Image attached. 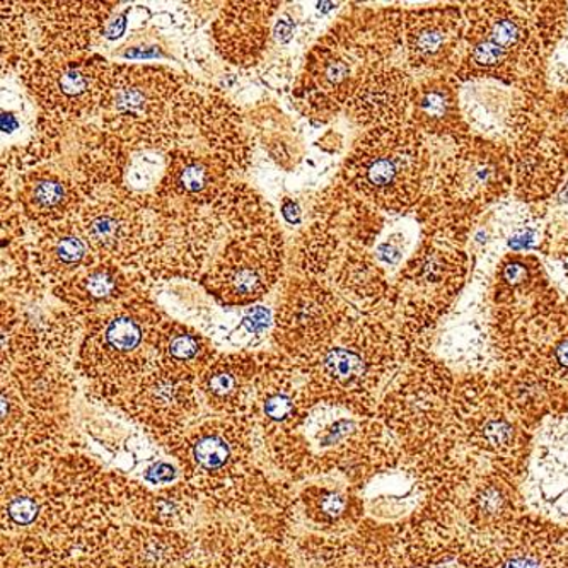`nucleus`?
<instances>
[{
	"label": "nucleus",
	"instance_id": "0eeeda50",
	"mask_svg": "<svg viewBox=\"0 0 568 568\" xmlns=\"http://www.w3.org/2000/svg\"><path fill=\"white\" fill-rule=\"evenodd\" d=\"M125 497L133 516L142 525L176 529L195 516L200 494L189 481L164 488L159 494H152L133 481H125Z\"/></svg>",
	"mask_w": 568,
	"mask_h": 568
},
{
	"label": "nucleus",
	"instance_id": "20e7f679",
	"mask_svg": "<svg viewBox=\"0 0 568 568\" xmlns=\"http://www.w3.org/2000/svg\"><path fill=\"white\" fill-rule=\"evenodd\" d=\"M525 494L532 509L568 520V415L539 432Z\"/></svg>",
	"mask_w": 568,
	"mask_h": 568
},
{
	"label": "nucleus",
	"instance_id": "423d86ee",
	"mask_svg": "<svg viewBox=\"0 0 568 568\" xmlns=\"http://www.w3.org/2000/svg\"><path fill=\"white\" fill-rule=\"evenodd\" d=\"M256 369L240 357L212 362L199 379V393L217 415L252 418L256 395Z\"/></svg>",
	"mask_w": 568,
	"mask_h": 568
},
{
	"label": "nucleus",
	"instance_id": "bb28decb",
	"mask_svg": "<svg viewBox=\"0 0 568 568\" xmlns=\"http://www.w3.org/2000/svg\"><path fill=\"white\" fill-rule=\"evenodd\" d=\"M557 358H558V362H561V364H564V366L568 367V339H567V342H565L564 345H561L560 348H558Z\"/></svg>",
	"mask_w": 568,
	"mask_h": 568
},
{
	"label": "nucleus",
	"instance_id": "f03ea898",
	"mask_svg": "<svg viewBox=\"0 0 568 568\" xmlns=\"http://www.w3.org/2000/svg\"><path fill=\"white\" fill-rule=\"evenodd\" d=\"M159 336L138 311H115L101 317L82 347L85 377L108 396L122 398L158 367Z\"/></svg>",
	"mask_w": 568,
	"mask_h": 568
},
{
	"label": "nucleus",
	"instance_id": "ddd939ff",
	"mask_svg": "<svg viewBox=\"0 0 568 568\" xmlns=\"http://www.w3.org/2000/svg\"><path fill=\"white\" fill-rule=\"evenodd\" d=\"M50 93L57 98V103H81L82 98L89 97L97 75L82 63H63L49 75Z\"/></svg>",
	"mask_w": 568,
	"mask_h": 568
},
{
	"label": "nucleus",
	"instance_id": "9b49d317",
	"mask_svg": "<svg viewBox=\"0 0 568 568\" xmlns=\"http://www.w3.org/2000/svg\"><path fill=\"white\" fill-rule=\"evenodd\" d=\"M301 503L307 520L323 531H333L342 520L347 519L351 497L347 490L332 485H310L301 494Z\"/></svg>",
	"mask_w": 568,
	"mask_h": 568
},
{
	"label": "nucleus",
	"instance_id": "b1692460",
	"mask_svg": "<svg viewBox=\"0 0 568 568\" xmlns=\"http://www.w3.org/2000/svg\"><path fill=\"white\" fill-rule=\"evenodd\" d=\"M504 568H542V565L535 557H516L510 558Z\"/></svg>",
	"mask_w": 568,
	"mask_h": 568
},
{
	"label": "nucleus",
	"instance_id": "5701e85b",
	"mask_svg": "<svg viewBox=\"0 0 568 568\" xmlns=\"http://www.w3.org/2000/svg\"><path fill=\"white\" fill-rule=\"evenodd\" d=\"M526 270L525 266L519 265V263H513V265H507L506 270H504V278L510 284H517V282L525 281Z\"/></svg>",
	"mask_w": 568,
	"mask_h": 568
},
{
	"label": "nucleus",
	"instance_id": "f257e3e1",
	"mask_svg": "<svg viewBox=\"0 0 568 568\" xmlns=\"http://www.w3.org/2000/svg\"><path fill=\"white\" fill-rule=\"evenodd\" d=\"M255 430L252 418L217 415L190 425L166 444L181 463L185 481L221 504L258 469L253 463Z\"/></svg>",
	"mask_w": 568,
	"mask_h": 568
},
{
	"label": "nucleus",
	"instance_id": "6e6552de",
	"mask_svg": "<svg viewBox=\"0 0 568 568\" xmlns=\"http://www.w3.org/2000/svg\"><path fill=\"white\" fill-rule=\"evenodd\" d=\"M211 366L212 348L196 333L173 326L159 336L158 367L164 373L193 384Z\"/></svg>",
	"mask_w": 568,
	"mask_h": 568
},
{
	"label": "nucleus",
	"instance_id": "7ed1b4c3",
	"mask_svg": "<svg viewBox=\"0 0 568 568\" xmlns=\"http://www.w3.org/2000/svg\"><path fill=\"white\" fill-rule=\"evenodd\" d=\"M123 410L159 439L170 440L189 428L200 410V393L192 383L163 369L145 374L122 398Z\"/></svg>",
	"mask_w": 568,
	"mask_h": 568
},
{
	"label": "nucleus",
	"instance_id": "4468645a",
	"mask_svg": "<svg viewBox=\"0 0 568 568\" xmlns=\"http://www.w3.org/2000/svg\"><path fill=\"white\" fill-rule=\"evenodd\" d=\"M49 256L50 266L57 272H71L84 262L88 255V246L81 237L74 233H62L60 236L49 240V246L44 247Z\"/></svg>",
	"mask_w": 568,
	"mask_h": 568
},
{
	"label": "nucleus",
	"instance_id": "dca6fc26",
	"mask_svg": "<svg viewBox=\"0 0 568 568\" xmlns=\"http://www.w3.org/2000/svg\"><path fill=\"white\" fill-rule=\"evenodd\" d=\"M212 166L203 159H189L176 173V186L186 195L205 192L212 185Z\"/></svg>",
	"mask_w": 568,
	"mask_h": 568
},
{
	"label": "nucleus",
	"instance_id": "a211bd4d",
	"mask_svg": "<svg viewBox=\"0 0 568 568\" xmlns=\"http://www.w3.org/2000/svg\"><path fill=\"white\" fill-rule=\"evenodd\" d=\"M85 300L89 303L100 304L113 300L119 291V275L108 268H97L84 278L82 284Z\"/></svg>",
	"mask_w": 568,
	"mask_h": 568
},
{
	"label": "nucleus",
	"instance_id": "6ab92c4d",
	"mask_svg": "<svg viewBox=\"0 0 568 568\" xmlns=\"http://www.w3.org/2000/svg\"><path fill=\"white\" fill-rule=\"evenodd\" d=\"M517 38H519V28H517L516 22L513 19H503V21L495 24L488 41H491V43L497 44V47L507 52L510 44L516 43Z\"/></svg>",
	"mask_w": 568,
	"mask_h": 568
},
{
	"label": "nucleus",
	"instance_id": "1a4fd4ad",
	"mask_svg": "<svg viewBox=\"0 0 568 568\" xmlns=\"http://www.w3.org/2000/svg\"><path fill=\"white\" fill-rule=\"evenodd\" d=\"M373 488V497L367 498L371 513L389 520L410 514L420 497V488L410 473H386L377 478Z\"/></svg>",
	"mask_w": 568,
	"mask_h": 568
},
{
	"label": "nucleus",
	"instance_id": "f3484780",
	"mask_svg": "<svg viewBox=\"0 0 568 568\" xmlns=\"http://www.w3.org/2000/svg\"><path fill=\"white\" fill-rule=\"evenodd\" d=\"M236 568H295L294 558L275 542L256 545L241 557Z\"/></svg>",
	"mask_w": 568,
	"mask_h": 568
},
{
	"label": "nucleus",
	"instance_id": "39448f33",
	"mask_svg": "<svg viewBox=\"0 0 568 568\" xmlns=\"http://www.w3.org/2000/svg\"><path fill=\"white\" fill-rule=\"evenodd\" d=\"M192 550V538L176 529L122 526L103 568H178Z\"/></svg>",
	"mask_w": 568,
	"mask_h": 568
},
{
	"label": "nucleus",
	"instance_id": "cd10ccee",
	"mask_svg": "<svg viewBox=\"0 0 568 568\" xmlns=\"http://www.w3.org/2000/svg\"><path fill=\"white\" fill-rule=\"evenodd\" d=\"M432 568H465V567H462V565H458V564H447V565H436V567H432Z\"/></svg>",
	"mask_w": 568,
	"mask_h": 568
},
{
	"label": "nucleus",
	"instance_id": "aec40b11",
	"mask_svg": "<svg viewBox=\"0 0 568 568\" xmlns=\"http://www.w3.org/2000/svg\"><path fill=\"white\" fill-rule=\"evenodd\" d=\"M145 480L152 485H166L176 478V469L170 463H158L154 468L149 469L144 475Z\"/></svg>",
	"mask_w": 568,
	"mask_h": 568
},
{
	"label": "nucleus",
	"instance_id": "f8f14e48",
	"mask_svg": "<svg viewBox=\"0 0 568 568\" xmlns=\"http://www.w3.org/2000/svg\"><path fill=\"white\" fill-rule=\"evenodd\" d=\"M85 236L101 252L122 253L133 240L132 219L120 209L103 207L85 214Z\"/></svg>",
	"mask_w": 568,
	"mask_h": 568
},
{
	"label": "nucleus",
	"instance_id": "4be33fe9",
	"mask_svg": "<svg viewBox=\"0 0 568 568\" xmlns=\"http://www.w3.org/2000/svg\"><path fill=\"white\" fill-rule=\"evenodd\" d=\"M424 110L428 116H436V119L443 116L446 113V100H444L443 94H428L424 100Z\"/></svg>",
	"mask_w": 568,
	"mask_h": 568
},
{
	"label": "nucleus",
	"instance_id": "9d476101",
	"mask_svg": "<svg viewBox=\"0 0 568 568\" xmlns=\"http://www.w3.org/2000/svg\"><path fill=\"white\" fill-rule=\"evenodd\" d=\"M415 166V155L393 145L389 154L381 149L376 155L373 152L362 158L361 171H357L361 183L367 192L383 193L395 189L405 174Z\"/></svg>",
	"mask_w": 568,
	"mask_h": 568
},
{
	"label": "nucleus",
	"instance_id": "2eb2a0df",
	"mask_svg": "<svg viewBox=\"0 0 568 568\" xmlns=\"http://www.w3.org/2000/svg\"><path fill=\"white\" fill-rule=\"evenodd\" d=\"M67 189L55 178H41L34 181L28 193V209L37 214H55L65 205Z\"/></svg>",
	"mask_w": 568,
	"mask_h": 568
},
{
	"label": "nucleus",
	"instance_id": "a878e982",
	"mask_svg": "<svg viewBox=\"0 0 568 568\" xmlns=\"http://www.w3.org/2000/svg\"><path fill=\"white\" fill-rule=\"evenodd\" d=\"M284 217L287 219L288 222H300V211H297L294 203H285Z\"/></svg>",
	"mask_w": 568,
	"mask_h": 568
},
{
	"label": "nucleus",
	"instance_id": "393cba45",
	"mask_svg": "<svg viewBox=\"0 0 568 568\" xmlns=\"http://www.w3.org/2000/svg\"><path fill=\"white\" fill-rule=\"evenodd\" d=\"M532 244V233L531 231H520L516 236L510 240L509 246L513 250H525V247H529Z\"/></svg>",
	"mask_w": 568,
	"mask_h": 568
},
{
	"label": "nucleus",
	"instance_id": "412c9836",
	"mask_svg": "<svg viewBox=\"0 0 568 568\" xmlns=\"http://www.w3.org/2000/svg\"><path fill=\"white\" fill-rule=\"evenodd\" d=\"M444 43V37L440 31L425 30L418 34L417 49L422 53H434L439 50L440 44Z\"/></svg>",
	"mask_w": 568,
	"mask_h": 568
}]
</instances>
